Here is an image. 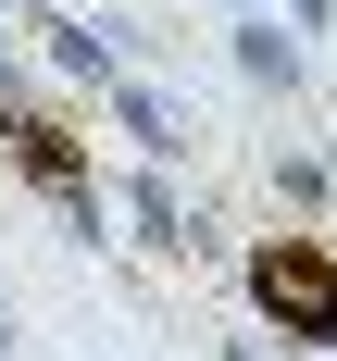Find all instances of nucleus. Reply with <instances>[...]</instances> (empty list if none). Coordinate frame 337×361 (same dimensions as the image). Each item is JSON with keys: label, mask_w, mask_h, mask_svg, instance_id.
Here are the masks:
<instances>
[{"label": "nucleus", "mask_w": 337, "mask_h": 361, "mask_svg": "<svg viewBox=\"0 0 337 361\" xmlns=\"http://www.w3.org/2000/svg\"><path fill=\"white\" fill-rule=\"evenodd\" d=\"M0 149H13L37 187H75V149H50V125H25V112H0Z\"/></svg>", "instance_id": "2"}, {"label": "nucleus", "mask_w": 337, "mask_h": 361, "mask_svg": "<svg viewBox=\"0 0 337 361\" xmlns=\"http://www.w3.org/2000/svg\"><path fill=\"white\" fill-rule=\"evenodd\" d=\"M250 299H262L288 336L337 349V250H312V237H275V250L250 262Z\"/></svg>", "instance_id": "1"}]
</instances>
